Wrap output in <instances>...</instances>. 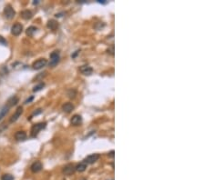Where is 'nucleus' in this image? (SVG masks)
I'll use <instances>...</instances> for the list:
<instances>
[{
  "label": "nucleus",
  "instance_id": "f257e3e1",
  "mask_svg": "<svg viewBox=\"0 0 205 180\" xmlns=\"http://www.w3.org/2000/svg\"><path fill=\"white\" fill-rule=\"evenodd\" d=\"M46 124L45 122L44 123H37L36 125H34L32 127H31V137H35L37 136V134L39 132H40L42 129H44L45 127H46Z\"/></svg>",
  "mask_w": 205,
  "mask_h": 180
},
{
  "label": "nucleus",
  "instance_id": "f03ea898",
  "mask_svg": "<svg viewBox=\"0 0 205 180\" xmlns=\"http://www.w3.org/2000/svg\"><path fill=\"white\" fill-rule=\"evenodd\" d=\"M4 15L5 16V18L12 19L13 17L15 16V15H16V12H15L14 8L11 7L10 5H7V7H5V9H4Z\"/></svg>",
  "mask_w": 205,
  "mask_h": 180
},
{
  "label": "nucleus",
  "instance_id": "7ed1b4c3",
  "mask_svg": "<svg viewBox=\"0 0 205 180\" xmlns=\"http://www.w3.org/2000/svg\"><path fill=\"white\" fill-rule=\"evenodd\" d=\"M50 63H49V66L50 67H55L57 64L59 62V51H54L53 53H51L50 55Z\"/></svg>",
  "mask_w": 205,
  "mask_h": 180
},
{
  "label": "nucleus",
  "instance_id": "20e7f679",
  "mask_svg": "<svg viewBox=\"0 0 205 180\" xmlns=\"http://www.w3.org/2000/svg\"><path fill=\"white\" fill-rule=\"evenodd\" d=\"M48 64V61L47 59H45V58H40V59H37V61H35L33 63V68L34 69H36V70H38V69H41L43 68L46 65Z\"/></svg>",
  "mask_w": 205,
  "mask_h": 180
},
{
  "label": "nucleus",
  "instance_id": "39448f33",
  "mask_svg": "<svg viewBox=\"0 0 205 180\" xmlns=\"http://www.w3.org/2000/svg\"><path fill=\"white\" fill-rule=\"evenodd\" d=\"M75 171H76V166L73 164H67L63 168V174L66 176H70L72 174H74Z\"/></svg>",
  "mask_w": 205,
  "mask_h": 180
},
{
  "label": "nucleus",
  "instance_id": "423d86ee",
  "mask_svg": "<svg viewBox=\"0 0 205 180\" xmlns=\"http://www.w3.org/2000/svg\"><path fill=\"white\" fill-rule=\"evenodd\" d=\"M22 30H23V26L19 23H16V24L13 25V26L11 27V33H12V35H14V36H19Z\"/></svg>",
  "mask_w": 205,
  "mask_h": 180
},
{
  "label": "nucleus",
  "instance_id": "0eeeda50",
  "mask_svg": "<svg viewBox=\"0 0 205 180\" xmlns=\"http://www.w3.org/2000/svg\"><path fill=\"white\" fill-rule=\"evenodd\" d=\"M99 158V154L90 155V156H87V158H85L84 163H86V164H93V163H95L96 161H98Z\"/></svg>",
  "mask_w": 205,
  "mask_h": 180
},
{
  "label": "nucleus",
  "instance_id": "6e6552de",
  "mask_svg": "<svg viewBox=\"0 0 205 180\" xmlns=\"http://www.w3.org/2000/svg\"><path fill=\"white\" fill-rule=\"evenodd\" d=\"M22 113H23V107H18V108H16V112L14 113V115H12V117H11L10 123H14V122H16V120L19 118V117L21 115Z\"/></svg>",
  "mask_w": 205,
  "mask_h": 180
},
{
  "label": "nucleus",
  "instance_id": "1a4fd4ad",
  "mask_svg": "<svg viewBox=\"0 0 205 180\" xmlns=\"http://www.w3.org/2000/svg\"><path fill=\"white\" fill-rule=\"evenodd\" d=\"M15 138L16 141H24L27 139V133L25 131H18L15 134Z\"/></svg>",
  "mask_w": 205,
  "mask_h": 180
},
{
  "label": "nucleus",
  "instance_id": "9d476101",
  "mask_svg": "<svg viewBox=\"0 0 205 180\" xmlns=\"http://www.w3.org/2000/svg\"><path fill=\"white\" fill-rule=\"evenodd\" d=\"M31 171L33 173H37L39 172L41 169H42V164H41V162H39V161H36L35 163H33L32 166H31Z\"/></svg>",
  "mask_w": 205,
  "mask_h": 180
},
{
  "label": "nucleus",
  "instance_id": "9b49d317",
  "mask_svg": "<svg viewBox=\"0 0 205 180\" xmlns=\"http://www.w3.org/2000/svg\"><path fill=\"white\" fill-rule=\"evenodd\" d=\"M70 122H71V125H73V126H78V125L81 124L82 118L79 115H73L72 117Z\"/></svg>",
  "mask_w": 205,
  "mask_h": 180
},
{
  "label": "nucleus",
  "instance_id": "f8f14e48",
  "mask_svg": "<svg viewBox=\"0 0 205 180\" xmlns=\"http://www.w3.org/2000/svg\"><path fill=\"white\" fill-rule=\"evenodd\" d=\"M79 70H80V72L83 75H89L93 72V69L89 66H82L80 68H79Z\"/></svg>",
  "mask_w": 205,
  "mask_h": 180
},
{
  "label": "nucleus",
  "instance_id": "ddd939ff",
  "mask_svg": "<svg viewBox=\"0 0 205 180\" xmlns=\"http://www.w3.org/2000/svg\"><path fill=\"white\" fill-rule=\"evenodd\" d=\"M18 103V97H16V96H14L12 97H10L9 99L7 100V105H5V106H7L8 107H12L16 106Z\"/></svg>",
  "mask_w": 205,
  "mask_h": 180
},
{
  "label": "nucleus",
  "instance_id": "4468645a",
  "mask_svg": "<svg viewBox=\"0 0 205 180\" xmlns=\"http://www.w3.org/2000/svg\"><path fill=\"white\" fill-rule=\"evenodd\" d=\"M47 26L49 28V29H51V30H53V31H55L57 28L59 27V23L57 22L56 20H54V19H50L48 22V25H47Z\"/></svg>",
  "mask_w": 205,
  "mask_h": 180
},
{
  "label": "nucleus",
  "instance_id": "2eb2a0df",
  "mask_svg": "<svg viewBox=\"0 0 205 180\" xmlns=\"http://www.w3.org/2000/svg\"><path fill=\"white\" fill-rule=\"evenodd\" d=\"M21 16H22L23 19L28 20V19L32 18L33 14H32V12L30 10H24V11H22L21 12Z\"/></svg>",
  "mask_w": 205,
  "mask_h": 180
},
{
  "label": "nucleus",
  "instance_id": "dca6fc26",
  "mask_svg": "<svg viewBox=\"0 0 205 180\" xmlns=\"http://www.w3.org/2000/svg\"><path fill=\"white\" fill-rule=\"evenodd\" d=\"M73 109H74V106L71 103H65L64 105L62 106V110L66 113H70Z\"/></svg>",
  "mask_w": 205,
  "mask_h": 180
},
{
  "label": "nucleus",
  "instance_id": "f3484780",
  "mask_svg": "<svg viewBox=\"0 0 205 180\" xmlns=\"http://www.w3.org/2000/svg\"><path fill=\"white\" fill-rule=\"evenodd\" d=\"M86 168H87V164L84 163V162L79 163L78 165L76 166V170L78 171V172H83V171L86 170Z\"/></svg>",
  "mask_w": 205,
  "mask_h": 180
},
{
  "label": "nucleus",
  "instance_id": "a211bd4d",
  "mask_svg": "<svg viewBox=\"0 0 205 180\" xmlns=\"http://www.w3.org/2000/svg\"><path fill=\"white\" fill-rule=\"evenodd\" d=\"M37 31V27L36 26H29L27 29V35L28 37H32L33 35H34V33H35Z\"/></svg>",
  "mask_w": 205,
  "mask_h": 180
},
{
  "label": "nucleus",
  "instance_id": "6ab92c4d",
  "mask_svg": "<svg viewBox=\"0 0 205 180\" xmlns=\"http://www.w3.org/2000/svg\"><path fill=\"white\" fill-rule=\"evenodd\" d=\"M9 108H10V107H8L7 106H5V107L1 109V111H0V120H1V119L5 117V115L7 114Z\"/></svg>",
  "mask_w": 205,
  "mask_h": 180
},
{
  "label": "nucleus",
  "instance_id": "aec40b11",
  "mask_svg": "<svg viewBox=\"0 0 205 180\" xmlns=\"http://www.w3.org/2000/svg\"><path fill=\"white\" fill-rule=\"evenodd\" d=\"M1 180H14V177L10 174H5L2 176Z\"/></svg>",
  "mask_w": 205,
  "mask_h": 180
},
{
  "label": "nucleus",
  "instance_id": "412c9836",
  "mask_svg": "<svg viewBox=\"0 0 205 180\" xmlns=\"http://www.w3.org/2000/svg\"><path fill=\"white\" fill-rule=\"evenodd\" d=\"M45 86V84L44 83H40V84H38V85H37L35 88H33V91L34 92H37V91H39V90H41Z\"/></svg>",
  "mask_w": 205,
  "mask_h": 180
},
{
  "label": "nucleus",
  "instance_id": "4be33fe9",
  "mask_svg": "<svg viewBox=\"0 0 205 180\" xmlns=\"http://www.w3.org/2000/svg\"><path fill=\"white\" fill-rule=\"evenodd\" d=\"M76 96V91L75 90H70L69 93H68V96H69L70 98H74Z\"/></svg>",
  "mask_w": 205,
  "mask_h": 180
},
{
  "label": "nucleus",
  "instance_id": "5701e85b",
  "mask_svg": "<svg viewBox=\"0 0 205 180\" xmlns=\"http://www.w3.org/2000/svg\"><path fill=\"white\" fill-rule=\"evenodd\" d=\"M0 45L3 46H7V40H5L3 37L0 36Z\"/></svg>",
  "mask_w": 205,
  "mask_h": 180
},
{
  "label": "nucleus",
  "instance_id": "b1692460",
  "mask_svg": "<svg viewBox=\"0 0 205 180\" xmlns=\"http://www.w3.org/2000/svg\"><path fill=\"white\" fill-rule=\"evenodd\" d=\"M33 99H34V96H31L29 98H27V99L25 101V104H28V103H30V102H31Z\"/></svg>",
  "mask_w": 205,
  "mask_h": 180
},
{
  "label": "nucleus",
  "instance_id": "393cba45",
  "mask_svg": "<svg viewBox=\"0 0 205 180\" xmlns=\"http://www.w3.org/2000/svg\"><path fill=\"white\" fill-rule=\"evenodd\" d=\"M110 156H111V158H113V156H114V151H111V152L110 153Z\"/></svg>",
  "mask_w": 205,
  "mask_h": 180
},
{
  "label": "nucleus",
  "instance_id": "a878e982",
  "mask_svg": "<svg viewBox=\"0 0 205 180\" xmlns=\"http://www.w3.org/2000/svg\"><path fill=\"white\" fill-rule=\"evenodd\" d=\"M80 180H87V179H85V178H81Z\"/></svg>",
  "mask_w": 205,
  "mask_h": 180
}]
</instances>
